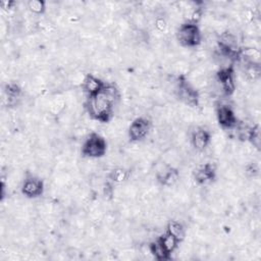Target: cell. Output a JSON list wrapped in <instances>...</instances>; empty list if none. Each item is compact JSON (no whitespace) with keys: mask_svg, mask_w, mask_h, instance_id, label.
Returning a JSON list of instances; mask_svg holds the SVG:
<instances>
[{"mask_svg":"<svg viewBox=\"0 0 261 261\" xmlns=\"http://www.w3.org/2000/svg\"><path fill=\"white\" fill-rule=\"evenodd\" d=\"M44 184L42 179L34 176L27 177L21 188V193L28 198H36L42 195Z\"/></svg>","mask_w":261,"mask_h":261,"instance_id":"obj_7","label":"cell"},{"mask_svg":"<svg viewBox=\"0 0 261 261\" xmlns=\"http://www.w3.org/2000/svg\"><path fill=\"white\" fill-rule=\"evenodd\" d=\"M191 142L197 151H203L211 142V135L204 127L197 126L191 134Z\"/></svg>","mask_w":261,"mask_h":261,"instance_id":"obj_8","label":"cell"},{"mask_svg":"<svg viewBox=\"0 0 261 261\" xmlns=\"http://www.w3.org/2000/svg\"><path fill=\"white\" fill-rule=\"evenodd\" d=\"M216 117L219 124L225 128L237 126V117L232 109L227 105H220L216 109Z\"/></svg>","mask_w":261,"mask_h":261,"instance_id":"obj_9","label":"cell"},{"mask_svg":"<svg viewBox=\"0 0 261 261\" xmlns=\"http://www.w3.org/2000/svg\"><path fill=\"white\" fill-rule=\"evenodd\" d=\"M129 176V171L123 167H116L110 171L109 177L114 182H122Z\"/></svg>","mask_w":261,"mask_h":261,"instance_id":"obj_15","label":"cell"},{"mask_svg":"<svg viewBox=\"0 0 261 261\" xmlns=\"http://www.w3.org/2000/svg\"><path fill=\"white\" fill-rule=\"evenodd\" d=\"M107 144L105 139L97 133H91L82 147V154L89 158H99L105 155Z\"/></svg>","mask_w":261,"mask_h":261,"instance_id":"obj_2","label":"cell"},{"mask_svg":"<svg viewBox=\"0 0 261 261\" xmlns=\"http://www.w3.org/2000/svg\"><path fill=\"white\" fill-rule=\"evenodd\" d=\"M15 4V2H13V1H2L1 2V6H2V8H4V9H11L12 8V6Z\"/></svg>","mask_w":261,"mask_h":261,"instance_id":"obj_20","label":"cell"},{"mask_svg":"<svg viewBox=\"0 0 261 261\" xmlns=\"http://www.w3.org/2000/svg\"><path fill=\"white\" fill-rule=\"evenodd\" d=\"M29 10L35 14H42L46 10V4L41 0H31L27 3Z\"/></svg>","mask_w":261,"mask_h":261,"instance_id":"obj_17","label":"cell"},{"mask_svg":"<svg viewBox=\"0 0 261 261\" xmlns=\"http://www.w3.org/2000/svg\"><path fill=\"white\" fill-rule=\"evenodd\" d=\"M105 83L102 82L100 79H98L97 76L93 75V74H87L82 83V88L84 90V92H86L89 97L94 96L96 94H98L99 92H101L103 90V88L105 87Z\"/></svg>","mask_w":261,"mask_h":261,"instance_id":"obj_10","label":"cell"},{"mask_svg":"<svg viewBox=\"0 0 261 261\" xmlns=\"http://www.w3.org/2000/svg\"><path fill=\"white\" fill-rule=\"evenodd\" d=\"M150 254L154 256L157 260H166L169 258V254L165 251V249L162 247V245L157 240L156 242H153L149 245Z\"/></svg>","mask_w":261,"mask_h":261,"instance_id":"obj_14","label":"cell"},{"mask_svg":"<svg viewBox=\"0 0 261 261\" xmlns=\"http://www.w3.org/2000/svg\"><path fill=\"white\" fill-rule=\"evenodd\" d=\"M245 75L248 81L255 82L260 77V65L259 64H246Z\"/></svg>","mask_w":261,"mask_h":261,"instance_id":"obj_16","label":"cell"},{"mask_svg":"<svg viewBox=\"0 0 261 261\" xmlns=\"http://www.w3.org/2000/svg\"><path fill=\"white\" fill-rule=\"evenodd\" d=\"M215 172V167L211 163H205L195 171L194 179L197 184L204 185L214 179Z\"/></svg>","mask_w":261,"mask_h":261,"instance_id":"obj_11","label":"cell"},{"mask_svg":"<svg viewBox=\"0 0 261 261\" xmlns=\"http://www.w3.org/2000/svg\"><path fill=\"white\" fill-rule=\"evenodd\" d=\"M176 38L184 47H196L201 43V33L196 23L187 22L179 25Z\"/></svg>","mask_w":261,"mask_h":261,"instance_id":"obj_3","label":"cell"},{"mask_svg":"<svg viewBox=\"0 0 261 261\" xmlns=\"http://www.w3.org/2000/svg\"><path fill=\"white\" fill-rule=\"evenodd\" d=\"M248 139L251 143V145L256 148L257 150H259L260 148V132H259V127L256 125V126H253L251 127L250 129V133H249V136H248Z\"/></svg>","mask_w":261,"mask_h":261,"instance_id":"obj_18","label":"cell"},{"mask_svg":"<svg viewBox=\"0 0 261 261\" xmlns=\"http://www.w3.org/2000/svg\"><path fill=\"white\" fill-rule=\"evenodd\" d=\"M217 82L220 85L222 93L226 96H230L234 93L236 82L233 76V70L230 66L221 68L217 73Z\"/></svg>","mask_w":261,"mask_h":261,"instance_id":"obj_6","label":"cell"},{"mask_svg":"<svg viewBox=\"0 0 261 261\" xmlns=\"http://www.w3.org/2000/svg\"><path fill=\"white\" fill-rule=\"evenodd\" d=\"M151 129V122L145 117H137L128 127V137L130 141L138 142L143 140Z\"/></svg>","mask_w":261,"mask_h":261,"instance_id":"obj_5","label":"cell"},{"mask_svg":"<svg viewBox=\"0 0 261 261\" xmlns=\"http://www.w3.org/2000/svg\"><path fill=\"white\" fill-rule=\"evenodd\" d=\"M159 243L162 245V247L165 249V251L170 254L171 252H173L176 247H177V244L179 243L173 236H171L170 233H168L167 231L162 234L159 239H158Z\"/></svg>","mask_w":261,"mask_h":261,"instance_id":"obj_13","label":"cell"},{"mask_svg":"<svg viewBox=\"0 0 261 261\" xmlns=\"http://www.w3.org/2000/svg\"><path fill=\"white\" fill-rule=\"evenodd\" d=\"M119 98V92L113 85H105L98 94L89 97L87 110L90 116L100 122H107L112 117L113 107Z\"/></svg>","mask_w":261,"mask_h":261,"instance_id":"obj_1","label":"cell"},{"mask_svg":"<svg viewBox=\"0 0 261 261\" xmlns=\"http://www.w3.org/2000/svg\"><path fill=\"white\" fill-rule=\"evenodd\" d=\"M166 231L173 236L178 242L182 241L186 237V230L184 228V225L176 220H169L167 222Z\"/></svg>","mask_w":261,"mask_h":261,"instance_id":"obj_12","label":"cell"},{"mask_svg":"<svg viewBox=\"0 0 261 261\" xmlns=\"http://www.w3.org/2000/svg\"><path fill=\"white\" fill-rule=\"evenodd\" d=\"M167 27V23H166V20L163 18V17H157L156 20H155V28L157 30V32L159 33H162L165 31Z\"/></svg>","mask_w":261,"mask_h":261,"instance_id":"obj_19","label":"cell"},{"mask_svg":"<svg viewBox=\"0 0 261 261\" xmlns=\"http://www.w3.org/2000/svg\"><path fill=\"white\" fill-rule=\"evenodd\" d=\"M174 92L178 99L189 106H197L200 102V96L196 88L179 77L174 86Z\"/></svg>","mask_w":261,"mask_h":261,"instance_id":"obj_4","label":"cell"}]
</instances>
